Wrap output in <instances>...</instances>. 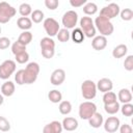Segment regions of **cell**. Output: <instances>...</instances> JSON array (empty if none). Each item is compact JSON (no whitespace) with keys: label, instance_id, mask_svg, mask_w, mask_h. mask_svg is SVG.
<instances>
[{"label":"cell","instance_id":"603a6c76","mask_svg":"<svg viewBox=\"0 0 133 133\" xmlns=\"http://www.w3.org/2000/svg\"><path fill=\"white\" fill-rule=\"evenodd\" d=\"M71 38L75 44H81L84 41L85 36L80 28H74L73 31L71 32Z\"/></svg>","mask_w":133,"mask_h":133},{"label":"cell","instance_id":"d590c367","mask_svg":"<svg viewBox=\"0 0 133 133\" xmlns=\"http://www.w3.org/2000/svg\"><path fill=\"white\" fill-rule=\"evenodd\" d=\"M10 130V124L9 122L4 117L0 115V131L2 132H7Z\"/></svg>","mask_w":133,"mask_h":133},{"label":"cell","instance_id":"ba28073f","mask_svg":"<svg viewBox=\"0 0 133 133\" xmlns=\"http://www.w3.org/2000/svg\"><path fill=\"white\" fill-rule=\"evenodd\" d=\"M16 71V62L11 59H7L0 64V79H8Z\"/></svg>","mask_w":133,"mask_h":133},{"label":"cell","instance_id":"60d3db41","mask_svg":"<svg viewBox=\"0 0 133 133\" xmlns=\"http://www.w3.org/2000/svg\"><path fill=\"white\" fill-rule=\"evenodd\" d=\"M10 46V39L6 36L0 37V50H5Z\"/></svg>","mask_w":133,"mask_h":133},{"label":"cell","instance_id":"83f0119b","mask_svg":"<svg viewBox=\"0 0 133 133\" xmlns=\"http://www.w3.org/2000/svg\"><path fill=\"white\" fill-rule=\"evenodd\" d=\"M58 109H59V112L61 114L66 115V114H69L72 111V104H71L70 101H61L59 103Z\"/></svg>","mask_w":133,"mask_h":133},{"label":"cell","instance_id":"7402d4cb","mask_svg":"<svg viewBox=\"0 0 133 133\" xmlns=\"http://www.w3.org/2000/svg\"><path fill=\"white\" fill-rule=\"evenodd\" d=\"M128 52V47L125 44H119L112 50V56L114 58H122L124 57Z\"/></svg>","mask_w":133,"mask_h":133},{"label":"cell","instance_id":"277c9868","mask_svg":"<svg viewBox=\"0 0 133 133\" xmlns=\"http://www.w3.org/2000/svg\"><path fill=\"white\" fill-rule=\"evenodd\" d=\"M17 10L14 6H11L9 3L2 1L0 2V24H5L12 17H15Z\"/></svg>","mask_w":133,"mask_h":133},{"label":"cell","instance_id":"ab89813d","mask_svg":"<svg viewBox=\"0 0 133 133\" xmlns=\"http://www.w3.org/2000/svg\"><path fill=\"white\" fill-rule=\"evenodd\" d=\"M15 80L17 82V84L19 85H23L24 83V70H19L16 75H15Z\"/></svg>","mask_w":133,"mask_h":133},{"label":"cell","instance_id":"8fae6325","mask_svg":"<svg viewBox=\"0 0 133 133\" xmlns=\"http://www.w3.org/2000/svg\"><path fill=\"white\" fill-rule=\"evenodd\" d=\"M44 28L46 30V33L50 36H54L59 31V24L54 18H47L44 21Z\"/></svg>","mask_w":133,"mask_h":133},{"label":"cell","instance_id":"ffe728a7","mask_svg":"<svg viewBox=\"0 0 133 133\" xmlns=\"http://www.w3.org/2000/svg\"><path fill=\"white\" fill-rule=\"evenodd\" d=\"M17 25L20 29L24 31H28L32 27V21L28 17H20L17 21Z\"/></svg>","mask_w":133,"mask_h":133},{"label":"cell","instance_id":"ee69618b","mask_svg":"<svg viewBox=\"0 0 133 133\" xmlns=\"http://www.w3.org/2000/svg\"><path fill=\"white\" fill-rule=\"evenodd\" d=\"M3 102H4V99H3V96L0 94V106L3 104Z\"/></svg>","mask_w":133,"mask_h":133},{"label":"cell","instance_id":"1f68e13d","mask_svg":"<svg viewBox=\"0 0 133 133\" xmlns=\"http://www.w3.org/2000/svg\"><path fill=\"white\" fill-rule=\"evenodd\" d=\"M26 51V46H24L23 44H21L20 42H15L12 45H11V52L17 55L19 53H22V52H25Z\"/></svg>","mask_w":133,"mask_h":133},{"label":"cell","instance_id":"30bf717a","mask_svg":"<svg viewBox=\"0 0 133 133\" xmlns=\"http://www.w3.org/2000/svg\"><path fill=\"white\" fill-rule=\"evenodd\" d=\"M119 6L116 3H110L106 6H104L101 10H100V16L104 17L108 20H111L113 18H115L118 14H119Z\"/></svg>","mask_w":133,"mask_h":133},{"label":"cell","instance_id":"d4e9b609","mask_svg":"<svg viewBox=\"0 0 133 133\" xmlns=\"http://www.w3.org/2000/svg\"><path fill=\"white\" fill-rule=\"evenodd\" d=\"M121 106L119 103L117 101L113 102V103H109V104H104V109L108 114H115L117 113V111L119 110Z\"/></svg>","mask_w":133,"mask_h":133},{"label":"cell","instance_id":"52a82bcc","mask_svg":"<svg viewBox=\"0 0 133 133\" xmlns=\"http://www.w3.org/2000/svg\"><path fill=\"white\" fill-rule=\"evenodd\" d=\"M81 92L85 100H92L97 95V85L92 80H84L81 84Z\"/></svg>","mask_w":133,"mask_h":133},{"label":"cell","instance_id":"484cf974","mask_svg":"<svg viewBox=\"0 0 133 133\" xmlns=\"http://www.w3.org/2000/svg\"><path fill=\"white\" fill-rule=\"evenodd\" d=\"M48 99L52 103H60L61 100H62V94L57 89L50 90L49 94H48Z\"/></svg>","mask_w":133,"mask_h":133},{"label":"cell","instance_id":"836d02e7","mask_svg":"<svg viewBox=\"0 0 133 133\" xmlns=\"http://www.w3.org/2000/svg\"><path fill=\"white\" fill-rule=\"evenodd\" d=\"M116 101V95L113 91H107L104 94L103 96V102L104 104H109V103H113Z\"/></svg>","mask_w":133,"mask_h":133},{"label":"cell","instance_id":"e0dca14e","mask_svg":"<svg viewBox=\"0 0 133 133\" xmlns=\"http://www.w3.org/2000/svg\"><path fill=\"white\" fill-rule=\"evenodd\" d=\"M106 46H107V38L103 35L95 36L94 39L91 41V47L97 51L104 50L106 48Z\"/></svg>","mask_w":133,"mask_h":133},{"label":"cell","instance_id":"44dd1931","mask_svg":"<svg viewBox=\"0 0 133 133\" xmlns=\"http://www.w3.org/2000/svg\"><path fill=\"white\" fill-rule=\"evenodd\" d=\"M117 98H118L119 102H122L123 104H127L132 101V94L128 88H122L118 91Z\"/></svg>","mask_w":133,"mask_h":133},{"label":"cell","instance_id":"4fadbf2b","mask_svg":"<svg viewBox=\"0 0 133 133\" xmlns=\"http://www.w3.org/2000/svg\"><path fill=\"white\" fill-rule=\"evenodd\" d=\"M64 80H65V72L62 69H56L52 72L51 77H50V82L53 85L58 86L62 84Z\"/></svg>","mask_w":133,"mask_h":133},{"label":"cell","instance_id":"f6af8a7d","mask_svg":"<svg viewBox=\"0 0 133 133\" xmlns=\"http://www.w3.org/2000/svg\"><path fill=\"white\" fill-rule=\"evenodd\" d=\"M0 33H1V26H0Z\"/></svg>","mask_w":133,"mask_h":133},{"label":"cell","instance_id":"7a4b0ae2","mask_svg":"<svg viewBox=\"0 0 133 133\" xmlns=\"http://www.w3.org/2000/svg\"><path fill=\"white\" fill-rule=\"evenodd\" d=\"M39 73V65L37 62H29L24 70V83L25 84H32L36 81L37 76Z\"/></svg>","mask_w":133,"mask_h":133},{"label":"cell","instance_id":"8992f818","mask_svg":"<svg viewBox=\"0 0 133 133\" xmlns=\"http://www.w3.org/2000/svg\"><path fill=\"white\" fill-rule=\"evenodd\" d=\"M97 112V106L90 101L82 102L79 105V116L82 119H88L92 114Z\"/></svg>","mask_w":133,"mask_h":133},{"label":"cell","instance_id":"e575fe53","mask_svg":"<svg viewBox=\"0 0 133 133\" xmlns=\"http://www.w3.org/2000/svg\"><path fill=\"white\" fill-rule=\"evenodd\" d=\"M119 109H121L123 115H125V116H131L133 114V105L131 103L124 104Z\"/></svg>","mask_w":133,"mask_h":133},{"label":"cell","instance_id":"b9f144b4","mask_svg":"<svg viewBox=\"0 0 133 133\" xmlns=\"http://www.w3.org/2000/svg\"><path fill=\"white\" fill-rule=\"evenodd\" d=\"M118 129H119V133H133L132 127L130 125H128V124L121 125Z\"/></svg>","mask_w":133,"mask_h":133},{"label":"cell","instance_id":"ac0fdd59","mask_svg":"<svg viewBox=\"0 0 133 133\" xmlns=\"http://www.w3.org/2000/svg\"><path fill=\"white\" fill-rule=\"evenodd\" d=\"M15 89H16V86H15L14 82H11V81H5L0 86L1 95L5 96V97H11L15 94Z\"/></svg>","mask_w":133,"mask_h":133},{"label":"cell","instance_id":"cb8c5ba5","mask_svg":"<svg viewBox=\"0 0 133 133\" xmlns=\"http://www.w3.org/2000/svg\"><path fill=\"white\" fill-rule=\"evenodd\" d=\"M83 12L87 16H92L95 15L97 11H98V6L96 3L94 2H86L84 5H83Z\"/></svg>","mask_w":133,"mask_h":133},{"label":"cell","instance_id":"f546056e","mask_svg":"<svg viewBox=\"0 0 133 133\" xmlns=\"http://www.w3.org/2000/svg\"><path fill=\"white\" fill-rule=\"evenodd\" d=\"M19 12L22 17H28L29 15H31L32 12V8H31V5L28 4V3H22L20 6H19Z\"/></svg>","mask_w":133,"mask_h":133},{"label":"cell","instance_id":"5bb4252c","mask_svg":"<svg viewBox=\"0 0 133 133\" xmlns=\"http://www.w3.org/2000/svg\"><path fill=\"white\" fill-rule=\"evenodd\" d=\"M62 132V125L58 121H53L47 124L43 128V133H61Z\"/></svg>","mask_w":133,"mask_h":133},{"label":"cell","instance_id":"3957f363","mask_svg":"<svg viewBox=\"0 0 133 133\" xmlns=\"http://www.w3.org/2000/svg\"><path fill=\"white\" fill-rule=\"evenodd\" d=\"M39 46H41V50H42V55L45 58L50 59L54 56V54H55V42L51 37H49V36L43 37L39 42Z\"/></svg>","mask_w":133,"mask_h":133},{"label":"cell","instance_id":"d6986e66","mask_svg":"<svg viewBox=\"0 0 133 133\" xmlns=\"http://www.w3.org/2000/svg\"><path fill=\"white\" fill-rule=\"evenodd\" d=\"M87 121H88V123H89V126L92 127V128H95V129L100 128V127L103 125V123H104L103 115H102L101 113H99V112H96L95 114H92V115L90 116V118H88Z\"/></svg>","mask_w":133,"mask_h":133},{"label":"cell","instance_id":"7c38bea8","mask_svg":"<svg viewBox=\"0 0 133 133\" xmlns=\"http://www.w3.org/2000/svg\"><path fill=\"white\" fill-rule=\"evenodd\" d=\"M104 129L108 133H114L118 130L121 126L119 118L116 116H109L105 122H104Z\"/></svg>","mask_w":133,"mask_h":133},{"label":"cell","instance_id":"8d00e7d4","mask_svg":"<svg viewBox=\"0 0 133 133\" xmlns=\"http://www.w3.org/2000/svg\"><path fill=\"white\" fill-rule=\"evenodd\" d=\"M15 56H16V61L18 63H25V62H27L29 60V54L26 51L22 52V53H19V54L15 55Z\"/></svg>","mask_w":133,"mask_h":133},{"label":"cell","instance_id":"4316f807","mask_svg":"<svg viewBox=\"0 0 133 133\" xmlns=\"http://www.w3.org/2000/svg\"><path fill=\"white\" fill-rule=\"evenodd\" d=\"M32 33L30 31H23L18 38V42H20L21 44H23L24 46H27L31 41H32Z\"/></svg>","mask_w":133,"mask_h":133},{"label":"cell","instance_id":"9c48e42d","mask_svg":"<svg viewBox=\"0 0 133 133\" xmlns=\"http://www.w3.org/2000/svg\"><path fill=\"white\" fill-rule=\"evenodd\" d=\"M61 22H62V25L64 26L65 29H73L77 25L78 14L75 10H68L66 12L63 14Z\"/></svg>","mask_w":133,"mask_h":133},{"label":"cell","instance_id":"9a60e30c","mask_svg":"<svg viewBox=\"0 0 133 133\" xmlns=\"http://www.w3.org/2000/svg\"><path fill=\"white\" fill-rule=\"evenodd\" d=\"M97 85V89H99L102 92H107V91H111L112 87H113V83L109 78H102L98 81Z\"/></svg>","mask_w":133,"mask_h":133},{"label":"cell","instance_id":"2e32d148","mask_svg":"<svg viewBox=\"0 0 133 133\" xmlns=\"http://www.w3.org/2000/svg\"><path fill=\"white\" fill-rule=\"evenodd\" d=\"M62 129H64L65 131H75L77 128H78V121L75 118V117H71V116H68V117H64L62 123Z\"/></svg>","mask_w":133,"mask_h":133},{"label":"cell","instance_id":"5b68a950","mask_svg":"<svg viewBox=\"0 0 133 133\" xmlns=\"http://www.w3.org/2000/svg\"><path fill=\"white\" fill-rule=\"evenodd\" d=\"M80 29L82 30L84 36L94 37L96 35V27L94 21L90 17H82L80 20Z\"/></svg>","mask_w":133,"mask_h":133},{"label":"cell","instance_id":"7bdbcfd3","mask_svg":"<svg viewBox=\"0 0 133 133\" xmlns=\"http://www.w3.org/2000/svg\"><path fill=\"white\" fill-rule=\"evenodd\" d=\"M87 1L86 0H70V4L73 7H80L83 6Z\"/></svg>","mask_w":133,"mask_h":133},{"label":"cell","instance_id":"4dcf8cb0","mask_svg":"<svg viewBox=\"0 0 133 133\" xmlns=\"http://www.w3.org/2000/svg\"><path fill=\"white\" fill-rule=\"evenodd\" d=\"M44 20V12L41 9H34L31 12V21L33 23H41Z\"/></svg>","mask_w":133,"mask_h":133},{"label":"cell","instance_id":"74e56055","mask_svg":"<svg viewBox=\"0 0 133 133\" xmlns=\"http://www.w3.org/2000/svg\"><path fill=\"white\" fill-rule=\"evenodd\" d=\"M124 66L127 71H133V55H128L124 61Z\"/></svg>","mask_w":133,"mask_h":133},{"label":"cell","instance_id":"d6a6232c","mask_svg":"<svg viewBox=\"0 0 133 133\" xmlns=\"http://www.w3.org/2000/svg\"><path fill=\"white\" fill-rule=\"evenodd\" d=\"M119 15L123 21H130L133 19V10L130 8H124L122 11H119Z\"/></svg>","mask_w":133,"mask_h":133},{"label":"cell","instance_id":"f1b7e54d","mask_svg":"<svg viewBox=\"0 0 133 133\" xmlns=\"http://www.w3.org/2000/svg\"><path fill=\"white\" fill-rule=\"evenodd\" d=\"M56 35H57L58 41L61 42V43H65V42H68V41L71 38V33H70L69 30L65 29V28L59 29V31H58V33H57Z\"/></svg>","mask_w":133,"mask_h":133},{"label":"cell","instance_id":"6da1fadb","mask_svg":"<svg viewBox=\"0 0 133 133\" xmlns=\"http://www.w3.org/2000/svg\"><path fill=\"white\" fill-rule=\"evenodd\" d=\"M94 24H95V27H97V29L101 33L100 35H103L106 37L113 33V30H114L113 24L111 23L110 20H108L104 17H101V16L97 17Z\"/></svg>","mask_w":133,"mask_h":133},{"label":"cell","instance_id":"f35d334b","mask_svg":"<svg viewBox=\"0 0 133 133\" xmlns=\"http://www.w3.org/2000/svg\"><path fill=\"white\" fill-rule=\"evenodd\" d=\"M45 5H46V7L48 9L54 10V9H56L58 7L59 2H58V0H45Z\"/></svg>","mask_w":133,"mask_h":133}]
</instances>
